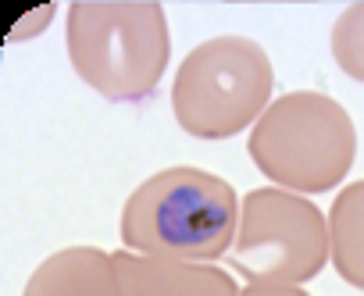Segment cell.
<instances>
[{"label":"cell","instance_id":"cell-5","mask_svg":"<svg viewBox=\"0 0 364 296\" xmlns=\"http://www.w3.org/2000/svg\"><path fill=\"white\" fill-rule=\"evenodd\" d=\"M328 264V221L300 193L261 186L240 204L232 268L250 285H304Z\"/></svg>","mask_w":364,"mask_h":296},{"label":"cell","instance_id":"cell-7","mask_svg":"<svg viewBox=\"0 0 364 296\" xmlns=\"http://www.w3.org/2000/svg\"><path fill=\"white\" fill-rule=\"evenodd\" d=\"M22 296H125L114 257L100 246H65L36 264Z\"/></svg>","mask_w":364,"mask_h":296},{"label":"cell","instance_id":"cell-10","mask_svg":"<svg viewBox=\"0 0 364 296\" xmlns=\"http://www.w3.org/2000/svg\"><path fill=\"white\" fill-rule=\"evenodd\" d=\"M240 296H311L304 285H243Z\"/></svg>","mask_w":364,"mask_h":296},{"label":"cell","instance_id":"cell-6","mask_svg":"<svg viewBox=\"0 0 364 296\" xmlns=\"http://www.w3.org/2000/svg\"><path fill=\"white\" fill-rule=\"evenodd\" d=\"M114 275L125 296H240L243 289L218 264L157 261L129 250L111 253Z\"/></svg>","mask_w":364,"mask_h":296},{"label":"cell","instance_id":"cell-9","mask_svg":"<svg viewBox=\"0 0 364 296\" xmlns=\"http://www.w3.org/2000/svg\"><path fill=\"white\" fill-rule=\"evenodd\" d=\"M328 47H332V57H336L339 72L350 75L353 82H364V0L360 4H350L336 18Z\"/></svg>","mask_w":364,"mask_h":296},{"label":"cell","instance_id":"cell-8","mask_svg":"<svg viewBox=\"0 0 364 296\" xmlns=\"http://www.w3.org/2000/svg\"><path fill=\"white\" fill-rule=\"evenodd\" d=\"M328 261L336 275L364 292V179L339 190L328 211Z\"/></svg>","mask_w":364,"mask_h":296},{"label":"cell","instance_id":"cell-4","mask_svg":"<svg viewBox=\"0 0 364 296\" xmlns=\"http://www.w3.org/2000/svg\"><path fill=\"white\" fill-rule=\"evenodd\" d=\"M275 68L257 40L215 36L193 47L175 68L171 114L193 139H232L254 128L272 107Z\"/></svg>","mask_w":364,"mask_h":296},{"label":"cell","instance_id":"cell-3","mask_svg":"<svg viewBox=\"0 0 364 296\" xmlns=\"http://www.w3.org/2000/svg\"><path fill=\"white\" fill-rule=\"evenodd\" d=\"M254 168L279 190L311 197L336 190L357 161V128L339 100L296 89L272 100L250 128Z\"/></svg>","mask_w":364,"mask_h":296},{"label":"cell","instance_id":"cell-2","mask_svg":"<svg viewBox=\"0 0 364 296\" xmlns=\"http://www.w3.org/2000/svg\"><path fill=\"white\" fill-rule=\"evenodd\" d=\"M75 75L111 104L146 100L171 54L168 18L154 0H79L65 15Z\"/></svg>","mask_w":364,"mask_h":296},{"label":"cell","instance_id":"cell-1","mask_svg":"<svg viewBox=\"0 0 364 296\" xmlns=\"http://www.w3.org/2000/svg\"><path fill=\"white\" fill-rule=\"evenodd\" d=\"M240 197L215 172L175 165L139 182L118 221L122 246L139 257L215 264L236 243Z\"/></svg>","mask_w":364,"mask_h":296}]
</instances>
